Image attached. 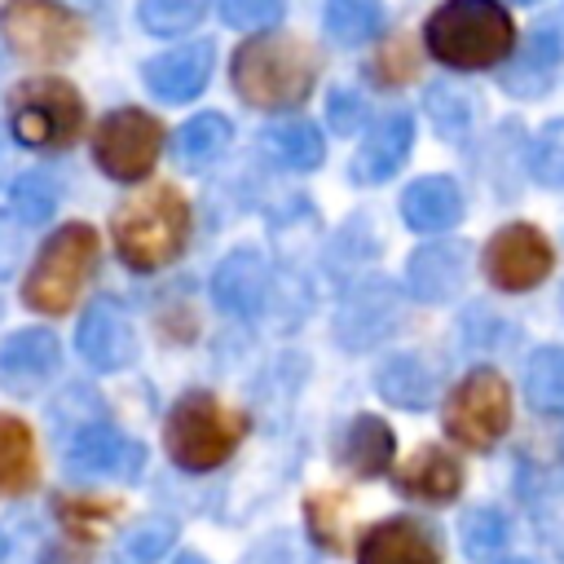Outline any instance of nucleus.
Here are the masks:
<instances>
[{"instance_id":"nucleus-38","label":"nucleus","mask_w":564,"mask_h":564,"mask_svg":"<svg viewBox=\"0 0 564 564\" xmlns=\"http://www.w3.org/2000/svg\"><path fill=\"white\" fill-rule=\"evenodd\" d=\"M176 564H203L198 555H176Z\"/></svg>"},{"instance_id":"nucleus-10","label":"nucleus","mask_w":564,"mask_h":564,"mask_svg":"<svg viewBox=\"0 0 564 564\" xmlns=\"http://www.w3.org/2000/svg\"><path fill=\"white\" fill-rule=\"evenodd\" d=\"M551 242L538 225H502L489 242H485V278L498 291H533L538 282H546L551 273Z\"/></svg>"},{"instance_id":"nucleus-27","label":"nucleus","mask_w":564,"mask_h":564,"mask_svg":"<svg viewBox=\"0 0 564 564\" xmlns=\"http://www.w3.org/2000/svg\"><path fill=\"white\" fill-rule=\"evenodd\" d=\"M524 388L533 410L560 414L564 410V348H538L524 370Z\"/></svg>"},{"instance_id":"nucleus-6","label":"nucleus","mask_w":564,"mask_h":564,"mask_svg":"<svg viewBox=\"0 0 564 564\" xmlns=\"http://www.w3.org/2000/svg\"><path fill=\"white\" fill-rule=\"evenodd\" d=\"M97 260V234L93 225H62L35 256L26 282H22V300L35 313H66L70 300L79 295V286L88 282V269Z\"/></svg>"},{"instance_id":"nucleus-30","label":"nucleus","mask_w":564,"mask_h":564,"mask_svg":"<svg viewBox=\"0 0 564 564\" xmlns=\"http://www.w3.org/2000/svg\"><path fill=\"white\" fill-rule=\"evenodd\" d=\"M458 533H463V551H467L471 560H489V555H498L502 542H507V520H502V511H494V507H476V511L463 516Z\"/></svg>"},{"instance_id":"nucleus-42","label":"nucleus","mask_w":564,"mask_h":564,"mask_svg":"<svg viewBox=\"0 0 564 564\" xmlns=\"http://www.w3.org/2000/svg\"><path fill=\"white\" fill-rule=\"evenodd\" d=\"M0 159H4V150H0Z\"/></svg>"},{"instance_id":"nucleus-34","label":"nucleus","mask_w":564,"mask_h":564,"mask_svg":"<svg viewBox=\"0 0 564 564\" xmlns=\"http://www.w3.org/2000/svg\"><path fill=\"white\" fill-rule=\"evenodd\" d=\"M220 18L238 31H264L282 18V0H220Z\"/></svg>"},{"instance_id":"nucleus-3","label":"nucleus","mask_w":564,"mask_h":564,"mask_svg":"<svg viewBox=\"0 0 564 564\" xmlns=\"http://www.w3.org/2000/svg\"><path fill=\"white\" fill-rule=\"evenodd\" d=\"M115 251L132 269H163L185 251L189 238V203L176 185H150L119 203L115 212Z\"/></svg>"},{"instance_id":"nucleus-18","label":"nucleus","mask_w":564,"mask_h":564,"mask_svg":"<svg viewBox=\"0 0 564 564\" xmlns=\"http://www.w3.org/2000/svg\"><path fill=\"white\" fill-rule=\"evenodd\" d=\"M410 145H414V119H410L405 110L383 115V119L366 132V141H361V150H357V159H352V176H357L361 185L388 181V176L405 163Z\"/></svg>"},{"instance_id":"nucleus-22","label":"nucleus","mask_w":564,"mask_h":564,"mask_svg":"<svg viewBox=\"0 0 564 564\" xmlns=\"http://www.w3.org/2000/svg\"><path fill=\"white\" fill-rule=\"evenodd\" d=\"M560 57H564L560 35L546 31V26H538V31L529 35V44L511 57V70L502 75V88L516 93V97H538V93H546L551 79H555V70H560Z\"/></svg>"},{"instance_id":"nucleus-37","label":"nucleus","mask_w":564,"mask_h":564,"mask_svg":"<svg viewBox=\"0 0 564 564\" xmlns=\"http://www.w3.org/2000/svg\"><path fill=\"white\" fill-rule=\"evenodd\" d=\"M330 123H335V132H352L361 123V97L357 93H335L330 97Z\"/></svg>"},{"instance_id":"nucleus-25","label":"nucleus","mask_w":564,"mask_h":564,"mask_svg":"<svg viewBox=\"0 0 564 564\" xmlns=\"http://www.w3.org/2000/svg\"><path fill=\"white\" fill-rule=\"evenodd\" d=\"M35 480V436L22 419L0 414V494H22Z\"/></svg>"},{"instance_id":"nucleus-35","label":"nucleus","mask_w":564,"mask_h":564,"mask_svg":"<svg viewBox=\"0 0 564 564\" xmlns=\"http://www.w3.org/2000/svg\"><path fill=\"white\" fill-rule=\"evenodd\" d=\"M26 256V220L13 212H0V278H13Z\"/></svg>"},{"instance_id":"nucleus-36","label":"nucleus","mask_w":564,"mask_h":564,"mask_svg":"<svg viewBox=\"0 0 564 564\" xmlns=\"http://www.w3.org/2000/svg\"><path fill=\"white\" fill-rule=\"evenodd\" d=\"M414 66H419V62H414V48H410L405 40H392V44L375 57V79H379V84H401V79L414 75Z\"/></svg>"},{"instance_id":"nucleus-9","label":"nucleus","mask_w":564,"mask_h":564,"mask_svg":"<svg viewBox=\"0 0 564 564\" xmlns=\"http://www.w3.org/2000/svg\"><path fill=\"white\" fill-rule=\"evenodd\" d=\"M159 150H163V128L154 115L137 106L110 110L93 137V159L110 181H141L154 167Z\"/></svg>"},{"instance_id":"nucleus-16","label":"nucleus","mask_w":564,"mask_h":564,"mask_svg":"<svg viewBox=\"0 0 564 564\" xmlns=\"http://www.w3.org/2000/svg\"><path fill=\"white\" fill-rule=\"evenodd\" d=\"M467 264H471V256H467L463 242H432V247H419V251L410 256V264H405V286H410V295L423 300V304H445V300H454V295L463 291Z\"/></svg>"},{"instance_id":"nucleus-15","label":"nucleus","mask_w":564,"mask_h":564,"mask_svg":"<svg viewBox=\"0 0 564 564\" xmlns=\"http://www.w3.org/2000/svg\"><path fill=\"white\" fill-rule=\"evenodd\" d=\"M141 79L159 101H194L212 79V44L207 40L176 44L172 53L150 57L141 66Z\"/></svg>"},{"instance_id":"nucleus-40","label":"nucleus","mask_w":564,"mask_h":564,"mask_svg":"<svg viewBox=\"0 0 564 564\" xmlns=\"http://www.w3.org/2000/svg\"><path fill=\"white\" fill-rule=\"evenodd\" d=\"M502 564H533V560H502Z\"/></svg>"},{"instance_id":"nucleus-32","label":"nucleus","mask_w":564,"mask_h":564,"mask_svg":"<svg viewBox=\"0 0 564 564\" xmlns=\"http://www.w3.org/2000/svg\"><path fill=\"white\" fill-rule=\"evenodd\" d=\"M172 542H176V524L172 520H141L123 538V564H159L172 551Z\"/></svg>"},{"instance_id":"nucleus-8","label":"nucleus","mask_w":564,"mask_h":564,"mask_svg":"<svg viewBox=\"0 0 564 564\" xmlns=\"http://www.w3.org/2000/svg\"><path fill=\"white\" fill-rule=\"evenodd\" d=\"M0 35L26 62H66L84 44V22L57 0H4Z\"/></svg>"},{"instance_id":"nucleus-1","label":"nucleus","mask_w":564,"mask_h":564,"mask_svg":"<svg viewBox=\"0 0 564 564\" xmlns=\"http://www.w3.org/2000/svg\"><path fill=\"white\" fill-rule=\"evenodd\" d=\"M427 53L454 70H485L516 53L511 13L498 0H445L423 26Z\"/></svg>"},{"instance_id":"nucleus-4","label":"nucleus","mask_w":564,"mask_h":564,"mask_svg":"<svg viewBox=\"0 0 564 564\" xmlns=\"http://www.w3.org/2000/svg\"><path fill=\"white\" fill-rule=\"evenodd\" d=\"M242 436H247V419L238 410L220 405L212 392H185L172 405L167 427H163L167 454L185 471H212V467H220L238 449Z\"/></svg>"},{"instance_id":"nucleus-12","label":"nucleus","mask_w":564,"mask_h":564,"mask_svg":"<svg viewBox=\"0 0 564 564\" xmlns=\"http://www.w3.org/2000/svg\"><path fill=\"white\" fill-rule=\"evenodd\" d=\"M75 348L93 370H123L137 357V330L123 304L115 300H93L88 313L79 317Z\"/></svg>"},{"instance_id":"nucleus-41","label":"nucleus","mask_w":564,"mask_h":564,"mask_svg":"<svg viewBox=\"0 0 564 564\" xmlns=\"http://www.w3.org/2000/svg\"><path fill=\"white\" fill-rule=\"evenodd\" d=\"M524 4H533V0H524Z\"/></svg>"},{"instance_id":"nucleus-23","label":"nucleus","mask_w":564,"mask_h":564,"mask_svg":"<svg viewBox=\"0 0 564 564\" xmlns=\"http://www.w3.org/2000/svg\"><path fill=\"white\" fill-rule=\"evenodd\" d=\"M375 383H379V397H383L388 405H401V410H423V405H432V397H436V375H432V366H427L423 357H414V352L388 357V361L379 366Z\"/></svg>"},{"instance_id":"nucleus-24","label":"nucleus","mask_w":564,"mask_h":564,"mask_svg":"<svg viewBox=\"0 0 564 564\" xmlns=\"http://www.w3.org/2000/svg\"><path fill=\"white\" fill-rule=\"evenodd\" d=\"M264 150H269L282 167H291V172H313V167L322 163V154H326L322 132H317V123H308V119H286V123L264 128Z\"/></svg>"},{"instance_id":"nucleus-14","label":"nucleus","mask_w":564,"mask_h":564,"mask_svg":"<svg viewBox=\"0 0 564 564\" xmlns=\"http://www.w3.org/2000/svg\"><path fill=\"white\" fill-rule=\"evenodd\" d=\"M357 564H441V542H436L432 524L392 516V520H379L361 538Z\"/></svg>"},{"instance_id":"nucleus-7","label":"nucleus","mask_w":564,"mask_h":564,"mask_svg":"<svg viewBox=\"0 0 564 564\" xmlns=\"http://www.w3.org/2000/svg\"><path fill=\"white\" fill-rule=\"evenodd\" d=\"M511 427V388L498 370H467L445 397V432L467 449H489Z\"/></svg>"},{"instance_id":"nucleus-11","label":"nucleus","mask_w":564,"mask_h":564,"mask_svg":"<svg viewBox=\"0 0 564 564\" xmlns=\"http://www.w3.org/2000/svg\"><path fill=\"white\" fill-rule=\"evenodd\" d=\"M62 463H66V476L75 480H137L145 467V449L128 432L110 423H93L70 436Z\"/></svg>"},{"instance_id":"nucleus-39","label":"nucleus","mask_w":564,"mask_h":564,"mask_svg":"<svg viewBox=\"0 0 564 564\" xmlns=\"http://www.w3.org/2000/svg\"><path fill=\"white\" fill-rule=\"evenodd\" d=\"M4 551H9V538L0 533V564H4Z\"/></svg>"},{"instance_id":"nucleus-13","label":"nucleus","mask_w":564,"mask_h":564,"mask_svg":"<svg viewBox=\"0 0 564 564\" xmlns=\"http://www.w3.org/2000/svg\"><path fill=\"white\" fill-rule=\"evenodd\" d=\"M57 361H62V344L53 330H44V326L13 330L0 344V388L13 397H31L40 383L53 379Z\"/></svg>"},{"instance_id":"nucleus-33","label":"nucleus","mask_w":564,"mask_h":564,"mask_svg":"<svg viewBox=\"0 0 564 564\" xmlns=\"http://www.w3.org/2000/svg\"><path fill=\"white\" fill-rule=\"evenodd\" d=\"M533 176L542 185H564V119H551L533 141Z\"/></svg>"},{"instance_id":"nucleus-28","label":"nucleus","mask_w":564,"mask_h":564,"mask_svg":"<svg viewBox=\"0 0 564 564\" xmlns=\"http://www.w3.org/2000/svg\"><path fill=\"white\" fill-rule=\"evenodd\" d=\"M383 13H379V0H330L326 4V31L339 40V44H361L379 31Z\"/></svg>"},{"instance_id":"nucleus-29","label":"nucleus","mask_w":564,"mask_h":564,"mask_svg":"<svg viewBox=\"0 0 564 564\" xmlns=\"http://www.w3.org/2000/svg\"><path fill=\"white\" fill-rule=\"evenodd\" d=\"M207 13V0H137V18L150 35H181Z\"/></svg>"},{"instance_id":"nucleus-31","label":"nucleus","mask_w":564,"mask_h":564,"mask_svg":"<svg viewBox=\"0 0 564 564\" xmlns=\"http://www.w3.org/2000/svg\"><path fill=\"white\" fill-rule=\"evenodd\" d=\"M53 207H57V185L44 176V172H26V176H18V185H13V216L18 220H26V225H44L48 216H53Z\"/></svg>"},{"instance_id":"nucleus-17","label":"nucleus","mask_w":564,"mask_h":564,"mask_svg":"<svg viewBox=\"0 0 564 564\" xmlns=\"http://www.w3.org/2000/svg\"><path fill=\"white\" fill-rule=\"evenodd\" d=\"M269 295V264L260 251H229L212 273V300L234 317H256Z\"/></svg>"},{"instance_id":"nucleus-26","label":"nucleus","mask_w":564,"mask_h":564,"mask_svg":"<svg viewBox=\"0 0 564 564\" xmlns=\"http://www.w3.org/2000/svg\"><path fill=\"white\" fill-rule=\"evenodd\" d=\"M229 137H234V128H229L225 115H194L176 132V159L185 167H207V163H216L225 154Z\"/></svg>"},{"instance_id":"nucleus-5","label":"nucleus","mask_w":564,"mask_h":564,"mask_svg":"<svg viewBox=\"0 0 564 564\" xmlns=\"http://www.w3.org/2000/svg\"><path fill=\"white\" fill-rule=\"evenodd\" d=\"M84 128V97L53 75L22 79L9 93V132L31 150H62Z\"/></svg>"},{"instance_id":"nucleus-19","label":"nucleus","mask_w":564,"mask_h":564,"mask_svg":"<svg viewBox=\"0 0 564 564\" xmlns=\"http://www.w3.org/2000/svg\"><path fill=\"white\" fill-rule=\"evenodd\" d=\"M401 216L414 234H445L463 216V194L449 176H419L401 194Z\"/></svg>"},{"instance_id":"nucleus-21","label":"nucleus","mask_w":564,"mask_h":564,"mask_svg":"<svg viewBox=\"0 0 564 564\" xmlns=\"http://www.w3.org/2000/svg\"><path fill=\"white\" fill-rule=\"evenodd\" d=\"M392 454H397V436H392V427H388L383 419L357 414V419L344 427L339 463H344L352 476H361V480L383 476V471L392 467Z\"/></svg>"},{"instance_id":"nucleus-20","label":"nucleus","mask_w":564,"mask_h":564,"mask_svg":"<svg viewBox=\"0 0 564 564\" xmlns=\"http://www.w3.org/2000/svg\"><path fill=\"white\" fill-rule=\"evenodd\" d=\"M397 489L423 502H449L463 489V463L441 445H423L397 471Z\"/></svg>"},{"instance_id":"nucleus-2","label":"nucleus","mask_w":564,"mask_h":564,"mask_svg":"<svg viewBox=\"0 0 564 564\" xmlns=\"http://www.w3.org/2000/svg\"><path fill=\"white\" fill-rule=\"evenodd\" d=\"M317 84V53L295 35H256L234 53V88L247 106L286 110Z\"/></svg>"}]
</instances>
